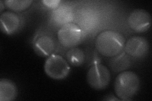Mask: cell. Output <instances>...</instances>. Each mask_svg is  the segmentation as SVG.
I'll list each match as a JSON object with an SVG mask.
<instances>
[{
    "mask_svg": "<svg viewBox=\"0 0 152 101\" xmlns=\"http://www.w3.org/2000/svg\"><path fill=\"white\" fill-rule=\"evenodd\" d=\"M0 7H1V9H0V12H1V13H2L3 11L4 10V7H5V4H4V1H0Z\"/></svg>",
    "mask_w": 152,
    "mask_h": 101,
    "instance_id": "17",
    "label": "cell"
},
{
    "mask_svg": "<svg viewBox=\"0 0 152 101\" xmlns=\"http://www.w3.org/2000/svg\"><path fill=\"white\" fill-rule=\"evenodd\" d=\"M66 60L70 66L74 67L82 66L86 61L85 52L79 47L70 48L66 53Z\"/></svg>",
    "mask_w": 152,
    "mask_h": 101,
    "instance_id": "13",
    "label": "cell"
},
{
    "mask_svg": "<svg viewBox=\"0 0 152 101\" xmlns=\"http://www.w3.org/2000/svg\"><path fill=\"white\" fill-rule=\"evenodd\" d=\"M0 27L6 35H12L21 29L23 24L22 17L16 13L7 11L1 13Z\"/></svg>",
    "mask_w": 152,
    "mask_h": 101,
    "instance_id": "9",
    "label": "cell"
},
{
    "mask_svg": "<svg viewBox=\"0 0 152 101\" xmlns=\"http://www.w3.org/2000/svg\"><path fill=\"white\" fill-rule=\"evenodd\" d=\"M127 24L132 31L136 33H145L148 31L151 25L150 14L142 9L133 10L128 16Z\"/></svg>",
    "mask_w": 152,
    "mask_h": 101,
    "instance_id": "7",
    "label": "cell"
},
{
    "mask_svg": "<svg viewBox=\"0 0 152 101\" xmlns=\"http://www.w3.org/2000/svg\"><path fill=\"white\" fill-rule=\"evenodd\" d=\"M32 47L36 54L40 57H48L54 53L56 42L53 33L46 30L37 31L33 38Z\"/></svg>",
    "mask_w": 152,
    "mask_h": 101,
    "instance_id": "6",
    "label": "cell"
},
{
    "mask_svg": "<svg viewBox=\"0 0 152 101\" xmlns=\"http://www.w3.org/2000/svg\"><path fill=\"white\" fill-rule=\"evenodd\" d=\"M103 100H121L119 99H118L117 96H115L113 95H107V97H106L105 99H103Z\"/></svg>",
    "mask_w": 152,
    "mask_h": 101,
    "instance_id": "16",
    "label": "cell"
},
{
    "mask_svg": "<svg viewBox=\"0 0 152 101\" xmlns=\"http://www.w3.org/2000/svg\"><path fill=\"white\" fill-rule=\"evenodd\" d=\"M131 65V57L125 51H122L118 55L110 57L109 66L114 73H121L126 71Z\"/></svg>",
    "mask_w": 152,
    "mask_h": 101,
    "instance_id": "12",
    "label": "cell"
},
{
    "mask_svg": "<svg viewBox=\"0 0 152 101\" xmlns=\"http://www.w3.org/2000/svg\"><path fill=\"white\" fill-rule=\"evenodd\" d=\"M140 85L138 75L132 71H124L117 76L114 92L121 100H131L138 93Z\"/></svg>",
    "mask_w": 152,
    "mask_h": 101,
    "instance_id": "2",
    "label": "cell"
},
{
    "mask_svg": "<svg viewBox=\"0 0 152 101\" xmlns=\"http://www.w3.org/2000/svg\"><path fill=\"white\" fill-rule=\"evenodd\" d=\"M32 0H8L4 1L5 6L13 12H22L26 10L33 3Z\"/></svg>",
    "mask_w": 152,
    "mask_h": 101,
    "instance_id": "14",
    "label": "cell"
},
{
    "mask_svg": "<svg viewBox=\"0 0 152 101\" xmlns=\"http://www.w3.org/2000/svg\"><path fill=\"white\" fill-rule=\"evenodd\" d=\"M86 80L89 85L93 89L104 90L110 83V71L106 66L99 62H94L88 71Z\"/></svg>",
    "mask_w": 152,
    "mask_h": 101,
    "instance_id": "5",
    "label": "cell"
},
{
    "mask_svg": "<svg viewBox=\"0 0 152 101\" xmlns=\"http://www.w3.org/2000/svg\"><path fill=\"white\" fill-rule=\"evenodd\" d=\"M17 95L18 89L13 81L7 78L0 80V100L12 101L16 99Z\"/></svg>",
    "mask_w": 152,
    "mask_h": 101,
    "instance_id": "11",
    "label": "cell"
},
{
    "mask_svg": "<svg viewBox=\"0 0 152 101\" xmlns=\"http://www.w3.org/2000/svg\"><path fill=\"white\" fill-rule=\"evenodd\" d=\"M41 3L46 7L51 9H55L60 6L61 1L60 0H43Z\"/></svg>",
    "mask_w": 152,
    "mask_h": 101,
    "instance_id": "15",
    "label": "cell"
},
{
    "mask_svg": "<svg viewBox=\"0 0 152 101\" xmlns=\"http://www.w3.org/2000/svg\"><path fill=\"white\" fill-rule=\"evenodd\" d=\"M74 15L71 7L66 5H61L53 9L51 14V20L57 26L61 27L65 24L72 23Z\"/></svg>",
    "mask_w": 152,
    "mask_h": 101,
    "instance_id": "10",
    "label": "cell"
},
{
    "mask_svg": "<svg viewBox=\"0 0 152 101\" xmlns=\"http://www.w3.org/2000/svg\"><path fill=\"white\" fill-rule=\"evenodd\" d=\"M84 37L82 28L73 22L65 24L57 32V39L60 44L68 49L77 47L83 41Z\"/></svg>",
    "mask_w": 152,
    "mask_h": 101,
    "instance_id": "4",
    "label": "cell"
},
{
    "mask_svg": "<svg viewBox=\"0 0 152 101\" xmlns=\"http://www.w3.org/2000/svg\"><path fill=\"white\" fill-rule=\"evenodd\" d=\"M124 50L131 57L142 58L148 53L150 44L146 38L135 36L130 37L126 41Z\"/></svg>",
    "mask_w": 152,
    "mask_h": 101,
    "instance_id": "8",
    "label": "cell"
},
{
    "mask_svg": "<svg viewBox=\"0 0 152 101\" xmlns=\"http://www.w3.org/2000/svg\"><path fill=\"white\" fill-rule=\"evenodd\" d=\"M126 41L125 37L120 32L113 30L104 31L96 37L95 47L100 55L112 57L124 51Z\"/></svg>",
    "mask_w": 152,
    "mask_h": 101,
    "instance_id": "1",
    "label": "cell"
},
{
    "mask_svg": "<svg viewBox=\"0 0 152 101\" xmlns=\"http://www.w3.org/2000/svg\"><path fill=\"white\" fill-rule=\"evenodd\" d=\"M46 75L56 80L66 78L70 73V65L63 56L52 54L47 57L44 65Z\"/></svg>",
    "mask_w": 152,
    "mask_h": 101,
    "instance_id": "3",
    "label": "cell"
}]
</instances>
